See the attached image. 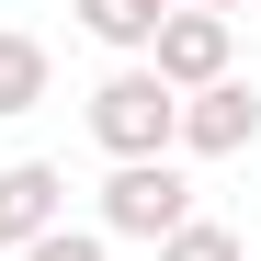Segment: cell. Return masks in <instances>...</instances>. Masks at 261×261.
<instances>
[{
    "label": "cell",
    "mask_w": 261,
    "mask_h": 261,
    "mask_svg": "<svg viewBox=\"0 0 261 261\" xmlns=\"http://www.w3.org/2000/svg\"><path fill=\"white\" fill-rule=\"evenodd\" d=\"M46 80H57V57L34 46V34L0 23V114H34V102H46Z\"/></svg>",
    "instance_id": "7"
},
{
    "label": "cell",
    "mask_w": 261,
    "mask_h": 261,
    "mask_svg": "<svg viewBox=\"0 0 261 261\" xmlns=\"http://www.w3.org/2000/svg\"><path fill=\"white\" fill-rule=\"evenodd\" d=\"M170 148H193V159H239V148H261V91L227 68L216 91H182V137Z\"/></svg>",
    "instance_id": "4"
},
{
    "label": "cell",
    "mask_w": 261,
    "mask_h": 261,
    "mask_svg": "<svg viewBox=\"0 0 261 261\" xmlns=\"http://www.w3.org/2000/svg\"><path fill=\"white\" fill-rule=\"evenodd\" d=\"M170 137H182V91H159V80L125 57L102 91H91V148L125 170V159H170Z\"/></svg>",
    "instance_id": "1"
},
{
    "label": "cell",
    "mask_w": 261,
    "mask_h": 261,
    "mask_svg": "<svg viewBox=\"0 0 261 261\" xmlns=\"http://www.w3.org/2000/svg\"><path fill=\"white\" fill-rule=\"evenodd\" d=\"M193 216V182H182V159H125L114 182H102V239H170Z\"/></svg>",
    "instance_id": "2"
},
{
    "label": "cell",
    "mask_w": 261,
    "mask_h": 261,
    "mask_svg": "<svg viewBox=\"0 0 261 261\" xmlns=\"http://www.w3.org/2000/svg\"><path fill=\"white\" fill-rule=\"evenodd\" d=\"M46 227H68V170L57 159H12L0 170V250H34Z\"/></svg>",
    "instance_id": "5"
},
{
    "label": "cell",
    "mask_w": 261,
    "mask_h": 261,
    "mask_svg": "<svg viewBox=\"0 0 261 261\" xmlns=\"http://www.w3.org/2000/svg\"><path fill=\"white\" fill-rule=\"evenodd\" d=\"M182 12H216V23H227V12H250V0H182Z\"/></svg>",
    "instance_id": "10"
},
{
    "label": "cell",
    "mask_w": 261,
    "mask_h": 261,
    "mask_svg": "<svg viewBox=\"0 0 261 261\" xmlns=\"http://www.w3.org/2000/svg\"><path fill=\"white\" fill-rule=\"evenodd\" d=\"M159 261H250V250H239V227H216V216H182V227L159 239Z\"/></svg>",
    "instance_id": "8"
},
{
    "label": "cell",
    "mask_w": 261,
    "mask_h": 261,
    "mask_svg": "<svg viewBox=\"0 0 261 261\" xmlns=\"http://www.w3.org/2000/svg\"><path fill=\"white\" fill-rule=\"evenodd\" d=\"M12 261H114V250H102V227H46V239L12 250Z\"/></svg>",
    "instance_id": "9"
},
{
    "label": "cell",
    "mask_w": 261,
    "mask_h": 261,
    "mask_svg": "<svg viewBox=\"0 0 261 261\" xmlns=\"http://www.w3.org/2000/svg\"><path fill=\"white\" fill-rule=\"evenodd\" d=\"M159 12H170V0H159Z\"/></svg>",
    "instance_id": "11"
},
{
    "label": "cell",
    "mask_w": 261,
    "mask_h": 261,
    "mask_svg": "<svg viewBox=\"0 0 261 261\" xmlns=\"http://www.w3.org/2000/svg\"><path fill=\"white\" fill-rule=\"evenodd\" d=\"M68 12H80V34L114 46V57H148V34H159V0H68Z\"/></svg>",
    "instance_id": "6"
},
{
    "label": "cell",
    "mask_w": 261,
    "mask_h": 261,
    "mask_svg": "<svg viewBox=\"0 0 261 261\" xmlns=\"http://www.w3.org/2000/svg\"><path fill=\"white\" fill-rule=\"evenodd\" d=\"M227 57H239V34L216 23V12H159V34H148V80L159 91H216V80H227Z\"/></svg>",
    "instance_id": "3"
}]
</instances>
